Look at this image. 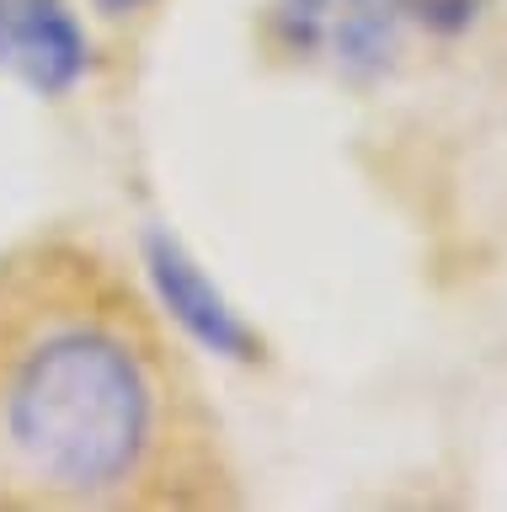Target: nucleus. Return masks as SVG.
Listing matches in <instances>:
<instances>
[{
    "instance_id": "nucleus-1",
    "label": "nucleus",
    "mask_w": 507,
    "mask_h": 512,
    "mask_svg": "<svg viewBox=\"0 0 507 512\" xmlns=\"http://www.w3.org/2000/svg\"><path fill=\"white\" fill-rule=\"evenodd\" d=\"M171 368L134 299L75 251L0 262V464L65 502H118L171 443Z\"/></svg>"
},
{
    "instance_id": "nucleus-2",
    "label": "nucleus",
    "mask_w": 507,
    "mask_h": 512,
    "mask_svg": "<svg viewBox=\"0 0 507 512\" xmlns=\"http://www.w3.org/2000/svg\"><path fill=\"white\" fill-rule=\"evenodd\" d=\"M401 16V0H273L283 48L347 80H379L390 70Z\"/></svg>"
},
{
    "instance_id": "nucleus-3",
    "label": "nucleus",
    "mask_w": 507,
    "mask_h": 512,
    "mask_svg": "<svg viewBox=\"0 0 507 512\" xmlns=\"http://www.w3.org/2000/svg\"><path fill=\"white\" fill-rule=\"evenodd\" d=\"M0 64L38 96H59L86 75V38L59 0H0Z\"/></svg>"
},
{
    "instance_id": "nucleus-4",
    "label": "nucleus",
    "mask_w": 507,
    "mask_h": 512,
    "mask_svg": "<svg viewBox=\"0 0 507 512\" xmlns=\"http://www.w3.org/2000/svg\"><path fill=\"white\" fill-rule=\"evenodd\" d=\"M145 262H150V278H155V288H161V304L171 310L177 326H187L209 352H219V358H235V363L257 358V347H262L257 331L230 310L225 294L203 278L198 262L177 246V240L150 235L145 240Z\"/></svg>"
},
{
    "instance_id": "nucleus-5",
    "label": "nucleus",
    "mask_w": 507,
    "mask_h": 512,
    "mask_svg": "<svg viewBox=\"0 0 507 512\" xmlns=\"http://www.w3.org/2000/svg\"><path fill=\"white\" fill-rule=\"evenodd\" d=\"M406 16H417L427 32H438V38H459V32H470V22L481 16V0H401Z\"/></svg>"
},
{
    "instance_id": "nucleus-6",
    "label": "nucleus",
    "mask_w": 507,
    "mask_h": 512,
    "mask_svg": "<svg viewBox=\"0 0 507 512\" xmlns=\"http://www.w3.org/2000/svg\"><path fill=\"white\" fill-rule=\"evenodd\" d=\"M102 11H113V16H123V11H134V6H145V0H97Z\"/></svg>"
}]
</instances>
